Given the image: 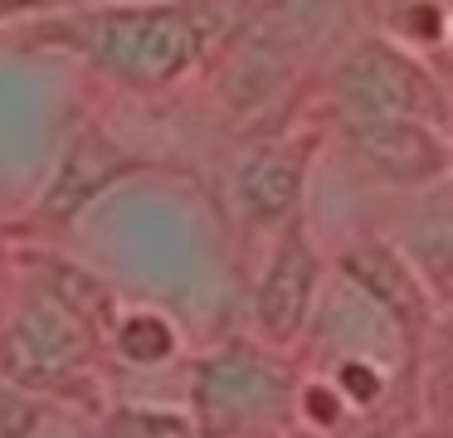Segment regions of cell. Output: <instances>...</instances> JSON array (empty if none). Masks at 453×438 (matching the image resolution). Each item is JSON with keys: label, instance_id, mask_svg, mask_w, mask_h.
<instances>
[{"label": "cell", "instance_id": "cell-1", "mask_svg": "<svg viewBox=\"0 0 453 438\" xmlns=\"http://www.w3.org/2000/svg\"><path fill=\"white\" fill-rule=\"evenodd\" d=\"M40 44H64L88 68L127 88H166L200 58V25L180 0H112L69 10L35 29Z\"/></svg>", "mask_w": 453, "mask_h": 438}, {"label": "cell", "instance_id": "cell-2", "mask_svg": "<svg viewBox=\"0 0 453 438\" xmlns=\"http://www.w3.org/2000/svg\"><path fill=\"white\" fill-rule=\"evenodd\" d=\"M336 97L346 117H414V122L443 127V88L414 54L365 39L336 64Z\"/></svg>", "mask_w": 453, "mask_h": 438}, {"label": "cell", "instance_id": "cell-3", "mask_svg": "<svg viewBox=\"0 0 453 438\" xmlns=\"http://www.w3.org/2000/svg\"><path fill=\"white\" fill-rule=\"evenodd\" d=\"M93 356V327L59 292L30 297L0 336V370L15 385H59Z\"/></svg>", "mask_w": 453, "mask_h": 438}, {"label": "cell", "instance_id": "cell-4", "mask_svg": "<svg viewBox=\"0 0 453 438\" xmlns=\"http://www.w3.org/2000/svg\"><path fill=\"white\" fill-rule=\"evenodd\" d=\"M283 395H288L283 375L244 346L219 350V356H210L205 365L196 370V409H200V419H205V428L215 438L239 434V428H249L254 419L273 414V409L283 404Z\"/></svg>", "mask_w": 453, "mask_h": 438}, {"label": "cell", "instance_id": "cell-5", "mask_svg": "<svg viewBox=\"0 0 453 438\" xmlns=\"http://www.w3.org/2000/svg\"><path fill=\"white\" fill-rule=\"evenodd\" d=\"M346 142L365 171L385 175L395 185H419L449 171L443 127L414 122V117H342Z\"/></svg>", "mask_w": 453, "mask_h": 438}, {"label": "cell", "instance_id": "cell-6", "mask_svg": "<svg viewBox=\"0 0 453 438\" xmlns=\"http://www.w3.org/2000/svg\"><path fill=\"white\" fill-rule=\"evenodd\" d=\"M127 171H132V156L122 151L108 132H98L93 122H79L69 136V146H64L59 175H54L50 195H44V214H50V219H69V214H79L98 190H108L112 181H122Z\"/></svg>", "mask_w": 453, "mask_h": 438}, {"label": "cell", "instance_id": "cell-7", "mask_svg": "<svg viewBox=\"0 0 453 438\" xmlns=\"http://www.w3.org/2000/svg\"><path fill=\"white\" fill-rule=\"evenodd\" d=\"M317 288V258L307 249L303 229H293L278 243L273 263H268L264 282H258V321L273 341H288L307 317V302Z\"/></svg>", "mask_w": 453, "mask_h": 438}, {"label": "cell", "instance_id": "cell-8", "mask_svg": "<svg viewBox=\"0 0 453 438\" xmlns=\"http://www.w3.org/2000/svg\"><path fill=\"white\" fill-rule=\"evenodd\" d=\"M303 195V161L293 151H278V146H264L254 151L244 165H239V200L254 219H278L288 214Z\"/></svg>", "mask_w": 453, "mask_h": 438}, {"label": "cell", "instance_id": "cell-9", "mask_svg": "<svg viewBox=\"0 0 453 438\" xmlns=\"http://www.w3.org/2000/svg\"><path fill=\"white\" fill-rule=\"evenodd\" d=\"M346 273L371 292L380 307H390L400 321H419V288H414L410 268L385 249H356L346 258Z\"/></svg>", "mask_w": 453, "mask_h": 438}, {"label": "cell", "instance_id": "cell-10", "mask_svg": "<svg viewBox=\"0 0 453 438\" xmlns=\"http://www.w3.org/2000/svg\"><path fill=\"white\" fill-rule=\"evenodd\" d=\"M342 15V0H268V29H278L283 39L297 35H317L332 29V19Z\"/></svg>", "mask_w": 453, "mask_h": 438}, {"label": "cell", "instance_id": "cell-11", "mask_svg": "<svg viewBox=\"0 0 453 438\" xmlns=\"http://www.w3.org/2000/svg\"><path fill=\"white\" fill-rule=\"evenodd\" d=\"M103 438H196V428L166 409H118L103 424Z\"/></svg>", "mask_w": 453, "mask_h": 438}, {"label": "cell", "instance_id": "cell-12", "mask_svg": "<svg viewBox=\"0 0 453 438\" xmlns=\"http://www.w3.org/2000/svg\"><path fill=\"white\" fill-rule=\"evenodd\" d=\"M118 346L137 365H157V360H166L176 350V336H171V327L161 317H132V321H122Z\"/></svg>", "mask_w": 453, "mask_h": 438}, {"label": "cell", "instance_id": "cell-13", "mask_svg": "<svg viewBox=\"0 0 453 438\" xmlns=\"http://www.w3.org/2000/svg\"><path fill=\"white\" fill-rule=\"evenodd\" d=\"M35 428V404L20 389L0 385V438H25Z\"/></svg>", "mask_w": 453, "mask_h": 438}, {"label": "cell", "instance_id": "cell-14", "mask_svg": "<svg viewBox=\"0 0 453 438\" xmlns=\"http://www.w3.org/2000/svg\"><path fill=\"white\" fill-rule=\"evenodd\" d=\"M30 5H40V0H0V19L11 15V10H30Z\"/></svg>", "mask_w": 453, "mask_h": 438}]
</instances>
